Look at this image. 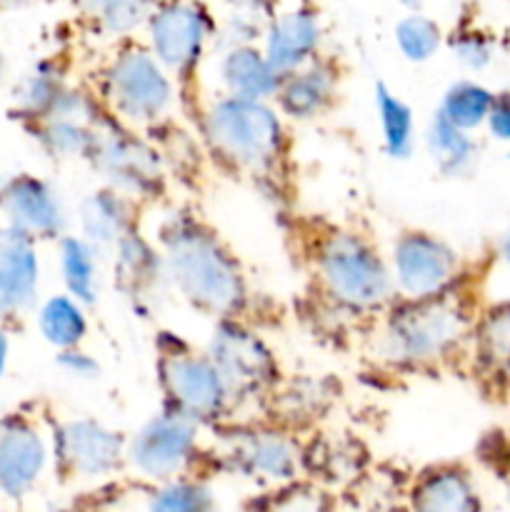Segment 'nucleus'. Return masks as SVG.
<instances>
[{"label":"nucleus","instance_id":"obj_7","mask_svg":"<svg viewBox=\"0 0 510 512\" xmlns=\"http://www.w3.org/2000/svg\"><path fill=\"white\" fill-rule=\"evenodd\" d=\"M88 163L108 188L138 200L158 198L165 185L163 158L153 143L140 138L138 128L120 123L105 113L95 123Z\"/></svg>","mask_w":510,"mask_h":512},{"label":"nucleus","instance_id":"obj_9","mask_svg":"<svg viewBox=\"0 0 510 512\" xmlns=\"http://www.w3.org/2000/svg\"><path fill=\"white\" fill-rule=\"evenodd\" d=\"M205 353L228 383L235 405L270 398L278 390V358L243 318L215 320Z\"/></svg>","mask_w":510,"mask_h":512},{"label":"nucleus","instance_id":"obj_11","mask_svg":"<svg viewBox=\"0 0 510 512\" xmlns=\"http://www.w3.org/2000/svg\"><path fill=\"white\" fill-rule=\"evenodd\" d=\"M198 435L200 425L195 420L163 405V410L125 443V458L145 478L168 480L193 460Z\"/></svg>","mask_w":510,"mask_h":512},{"label":"nucleus","instance_id":"obj_21","mask_svg":"<svg viewBox=\"0 0 510 512\" xmlns=\"http://www.w3.org/2000/svg\"><path fill=\"white\" fill-rule=\"evenodd\" d=\"M35 323H38V333L55 353L70 348H80L88 338L90 320H88V305L75 300L73 295L58 293L45 298L35 308Z\"/></svg>","mask_w":510,"mask_h":512},{"label":"nucleus","instance_id":"obj_30","mask_svg":"<svg viewBox=\"0 0 510 512\" xmlns=\"http://www.w3.org/2000/svg\"><path fill=\"white\" fill-rule=\"evenodd\" d=\"M475 358L490 373H510V300L485 310L473 323Z\"/></svg>","mask_w":510,"mask_h":512},{"label":"nucleus","instance_id":"obj_34","mask_svg":"<svg viewBox=\"0 0 510 512\" xmlns=\"http://www.w3.org/2000/svg\"><path fill=\"white\" fill-rule=\"evenodd\" d=\"M213 500L198 483H168L155 493L150 512H210Z\"/></svg>","mask_w":510,"mask_h":512},{"label":"nucleus","instance_id":"obj_43","mask_svg":"<svg viewBox=\"0 0 510 512\" xmlns=\"http://www.w3.org/2000/svg\"><path fill=\"white\" fill-rule=\"evenodd\" d=\"M20 3V0H0V8H5V5H15Z\"/></svg>","mask_w":510,"mask_h":512},{"label":"nucleus","instance_id":"obj_22","mask_svg":"<svg viewBox=\"0 0 510 512\" xmlns=\"http://www.w3.org/2000/svg\"><path fill=\"white\" fill-rule=\"evenodd\" d=\"M423 143L438 173L445 178H463L478 160V143H475L473 133L448 123L438 110L425 125Z\"/></svg>","mask_w":510,"mask_h":512},{"label":"nucleus","instance_id":"obj_1","mask_svg":"<svg viewBox=\"0 0 510 512\" xmlns=\"http://www.w3.org/2000/svg\"><path fill=\"white\" fill-rule=\"evenodd\" d=\"M165 280L175 293L213 320L243 318L250 303L245 270L233 250L198 215L173 210L155 233Z\"/></svg>","mask_w":510,"mask_h":512},{"label":"nucleus","instance_id":"obj_38","mask_svg":"<svg viewBox=\"0 0 510 512\" xmlns=\"http://www.w3.org/2000/svg\"><path fill=\"white\" fill-rule=\"evenodd\" d=\"M230 10H245V13L263 15V18H270V15L278 10L280 0H223Z\"/></svg>","mask_w":510,"mask_h":512},{"label":"nucleus","instance_id":"obj_46","mask_svg":"<svg viewBox=\"0 0 510 512\" xmlns=\"http://www.w3.org/2000/svg\"><path fill=\"white\" fill-rule=\"evenodd\" d=\"M508 158H510V153H508Z\"/></svg>","mask_w":510,"mask_h":512},{"label":"nucleus","instance_id":"obj_15","mask_svg":"<svg viewBox=\"0 0 510 512\" xmlns=\"http://www.w3.org/2000/svg\"><path fill=\"white\" fill-rule=\"evenodd\" d=\"M38 240L13 225H0V318L18 320L40 300Z\"/></svg>","mask_w":510,"mask_h":512},{"label":"nucleus","instance_id":"obj_44","mask_svg":"<svg viewBox=\"0 0 510 512\" xmlns=\"http://www.w3.org/2000/svg\"><path fill=\"white\" fill-rule=\"evenodd\" d=\"M508 498H510V490H508Z\"/></svg>","mask_w":510,"mask_h":512},{"label":"nucleus","instance_id":"obj_29","mask_svg":"<svg viewBox=\"0 0 510 512\" xmlns=\"http://www.w3.org/2000/svg\"><path fill=\"white\" fill-rule=\"evenodd\" d=\"M495 93L488 88V85L478 83V80H455L445 88L443 98H440L438 113L443 115L448 123L458 125L460 130H468V133H475V130L485 128L488 123L490 108H493Z\"/></svg>","mask_w":510,"mask_h":512},{"label":"nucleus","instance_id":"obj_24","mask_svg":"<svg viewBox=\"0 0 510 512\" xmlns=\"http://www.w3.org/2000/svg\"><path fill=\"white\" fill-rule=\"evenodd\" d=\"M93 243L83 235H68L58 240V270L65 293L93 308L100 295V263Z\"/></svg>","mask_w":510,"mask_h":512},{"label":"nucleus","instance_id":"obj_8","mask_svg":"<svg viewBox=\"0 0 510 512\" xmlns=\"http://www.w3.org/2000/svg\"><path fill=\"white\" fill-rule=\"evenodd\" d=\"M143 33L160 65L175 80H188L213 50L218 20L203 0H158Z\"/></svg>","mask_w":510,"mask_h":512},{"label":"nucleus","instance_id":"obj_37","mask_svg":"<svg viewBox=\"0 0 510 512\" xmlns=\"http://www.w3.org/2000/svg\"><path fill=\"white\" fill-rule=\"evenodd\" d=\"M488 133L500 143H510V90L495 93L493 108H490L488 123H485Z\"/></svg>","mask_w":510,"mask_h":512},{"label":"nucleus","instance_id":"obj_20","mask_svg":"<svg viewBox=\"0 0 510 512\" xmlns=\"http://www.w3.org/2000/svg\"><path fill=\"white\" fill-rule=\"evenodd\" d=\"M135 210H138V203L133 198L103 185V188L85 195L83 203H80V235L98 250L113 248L125 233L138 228L135 225Z\"/></svg>","mask_w":510,"mask_h":512},{"label":"nucleus","instance_id":"obj_14","mask_svg":"<svg viewBox=\"0 0 510 512\" xmlns=\"http://www.w3.org/2000/svg\"><path fill=\"white\" fill-rule=\"evenodd\" d=\"M323 35V20L318 10L308 3H298L290 8H278L265 20L260 48L280 75H288L320 58Z\"/></svg>","mask_w":510,"mask_h":512},{"label":"nucleus","instance_id":"obj_27","mask_svg":"<svg viewBox=\"0 0 510 512\" xmlns=\"http://www.w3.org/2000/svg\"><path fill=\"white\" fill-rule=\"evenodd\" d=\"M235 458L250 470V473L268 475V478H290L298 465L295 445L285 435L273 430H258L248 433L235 445Z\"/></svg>","mask_w":510,"mask_h":512},{"label":"nucleus","instance_id":"obj_12","mask_svg":"<svg viewBox=\"0 0 510 512\" xmlns=\"http://www.w3.org/2000/svg\"><path fill=\"white\" fill-rule=\"evenodd\" d=\"M0 213L5 215V223L38 243L60 240L68 228V213L58 188L33 173H15L0 180Z\"/></svg>","mask_w":510,"mask_h":512},{"label":"nucleus","instance_id":"obj_4","mask_svg":"<svg viewBox=\"0 0 510 512\" xmlns=\"http://www.w3.org/2000/svg\"><path fill=\"white\" fill-rule=\"evenodd\" d=\"M313 270L330 303L350 315L380 313L398 298L388 258L355 230L333 228L320 235Z\"/></svg>","mask_w":510,"mask_h":512},{"label":"nucleus","instance_id":"obj_23","mask_svg":"<svg viewBox=\"0 0 510 512\" xmlns=\"http://www.w3.org/2000/svg\"><path fill=\"white\" fill-rule=\"evenodd\" d=\"M375 113L380 123V140L388 158L408 160L418 145V123L415 110L405 103L385 80H378L373 88Z\"/></svg>","mask_w":510,"mask_h":512},{"label":"nucleus","instance_id":"obj_42","mask_svg":"<svg viewBox=\"0 0 510 512\" xmlns=\"http://www.w3.org/2000/svg\"><path fill=\"white\" fill-rule=\"evenodd\" d=\"M5 70H8V63H5V55H3V53H0V80H3Z\"/></svg>","mask_w":510,"mask_h":512},{"label":"nucleus","instance_id":"obj_31","mask_svg":"<svg viewBox=\"0 0 510 512\" xmlns=\"http://www.w3.org/2000/svg\"><path fill=\"white\" fill-rule=\"evenodd\" d=\"M28 128L40 150L55 160H88L90 148H93L95 125L65 118H43L28 123Z\"/></svg>","mask_w":510,"mask_h":512},{"label":"nucleus","instance_id":"obj_17","mask_svg":"<svg viewBox=\"0 0 510 512\" xmlns=\"http://www.w3.org/2000/svg\"><path fill=\"white\" fill-rule=\"evenodd\" d=\"M338 85V65L320 55L313 63L280 78V88L273 103L285 120L308 123L333 108L335 98H338Z\"/></svg>","mask_w":510,"mask_h":512},{"label":"nucleus","instance_id":"obj_32","mask_svg":"<svg viewBox=\"0 0 510 512\" xmlns=\"http://www.w3.org/2000/svg\"><path fill=\"white\" fill-rule=\"evenodd\" d=\"M393 40L398 53L403 55L408 63H428L438 55V50L443 48L445 33L440 28L438 20H433L430 15H425L423 10H408L403 18L395 23L393 28Z\"/></svg>","mask_w":510,"mask_h":512},{"label":"nucleus","instance_id":"obj_25","mask_svg":"<svg viewBox=\"0 0 510 512\" xmlns=\"http://www.w3.org/2000/svg\"><path fill=\"white\" fill-rule=\"evenodd\" d=\"M68 75L58 58H43L15 83L13 105L15 113L25 120H43L53 110L55 100L68 88Z\"/></svg>","mask_w":510,"mask_h":512},{"label":"nucleus","instance_id":"obj_45","mask_svg":"<svg viewBox=\"0 0 510 512\" xmlns=\"http://www.w3.org/2000/svg\"><path fill=\"white\" fill-rule=\"evenodd\" d=\"M0 495H3V490H0Z\"/></svg>","mask_w":510,"mask_h":512},{"label":"nucleus","instance_id":"obj_16","mask_svg":"<svg viewBox=\"0 0 510 512\" xmlns=\"http://www.w3.org/2000/svg\"><path fill=\"white\" fill-rule=\"evenodd\" d=\"M50 460V443L30 418L10 413L0 418V490L8 498H23Z\"/></svg>","mask_w":510,"mask_h":512},{"label":"nucleus","instance_id":"obj_10","mask_svg":"<svg viewBox=\"0 0 510 512\" xmlns=\"http://www.w3.org/2000/svg\"><path fill=\"white\" fill-rule=\"evenodd\" d=\"M398 298H433L455 288L460 278V255L448 240L428 230H403L388 255Z\"/></svg>","mask_w":510,"mask_h":512},{"label":"nucleus","instance_id":"obj_2","mask_svg":"<svg viewBox=\"0 0 510 512\" xmlns=\"http://www.w3.org/2000/svg\"><path fill=\"white\" fill-rule=\"evenodd\" d=\"M378 335V353L395 368H428L448 360L473 333V315L455 288L433 298L390 303Z\"/></svg>","mask_w":510,"mask_h":512},{"label":"nucleus","instance_id":"obj_18","mask_svg":"<svg viewBox=\"0 0 510 512\" xmlns=\"http://www.w3.org/2000/svg\"><path fill=\"white\" fill-rule=\"evenodd\" d=\"M110 250H113L115 285L125 298L133 300V308H143L145 303H150V295L168 283L158 245L133 228Z\"/></svg>","mask_w":510,"mask_h":512},{"label":"nucleus","instance_id":"obj_13","mask_svg":"<svg viewBox=\"0 0 510 512\" xmlns=\"http://www.w3.org/2000/svg\"><path fill=\"white\" fill-rule=\"evenodd\" d=\"M128 440L93 418H70L53 428L50 453L65 473L98 478L118 468Z\"/></svg>","mask_w":510,"mask_h":512},{"label":"nucleus","instance_id":"obj_26","mask_svg":"<svg viewBox=\"0 0 510 512\" xmlns=\"http://www.w3.org/2000/svg\"><path fill=\"white\" fill-rule=\"evenodd\" d=\"M415 512H480V500L468 475L440 468L425 475L413 493Z\"/></svg>","mask_w":510,"mask_h":512},{"label":"nucleus","instance_id":"obj_41","mask_svg":"<svg viewBox=\"0 0 510 512\" xmlns=\"http://www.w3.org/2000/svg\"><path fill=\"white\" fill-rule=\"evenodd\" d=\"M405 10H423L425 0H398Z\"/></svg>","mask_w":510,"mask_h":512},{"label":"nucleus","instance_id":"obj_39","mask_svg":"<svg viewBox=\"0 0 510 512\" xmlns=\"http://www.w3.org/2000/svg\"><path fill=\"white\" fill-rule=\"evenodd\" d=\"M8 360H10V335L8 330L0 325V378H3L5 370H8Z\"/></svg>","mask_w":510,"mask_h":512},{"label":"nucleus","instance_id":"obj_19","mask_svg":"<svg viewBox=\"0 0 510 512\" xmlns=\"http://www.w3.org/2000/svg\"><path fill=\"white\" fill-rule=\"evenodd\" d=\"M218 83L220 93L238 95V98L275 100L283 75L268 63L260 43L235 45L218 50Z\"/></svg>","mask_w":510,"mask_h":512},{"label":"nucleus","instance_id":"obj_28","mask_svg":"<svg viewBox=\"0 0 510 512\" xmlns=\"http://www.w3.org/2000/svg\"><path fill=\"white\" fill-rule=\"evenodd\" d=\"M155 3L158 0H78V8L98 33L128 40L145 28Z\"/></svg>","mask_w":510,"mask_h":512},{"label":"nucleus","instance_id":"obj_6","mask_svg":"<svg viewBox=\"0 0 510 512\" xmlns=\"http://www.w3.org/2000/svg\"><path fill=\"white\" fill-rule=\"evenodd\" d=\"M170 345L158 340V383L163 390V405L195 420L210 425L223 420L235 410L228 383L215 368L208 353H198L188 343H180L173 333H163Z\"/></svg>","mask_w":510,"mask_h":512},{"label":"nucleus","instance_id":"obj_40","mask_svg":"<svg viewBox=\"0 0 510 512\" xmlns=\"http://www.w3.org/2000/svg\"><path fill=\"white\" fill-rule=\"evenodd\" d=\"M498 258H500V263H503V268L508 270V275H510V230L503 235V238H500Z\"/></svg>","mask_w":510,"mask_h":512},{"label":"nucleus","instance_id":"obj_35","mask_svg":"<svg viewBox=\"0 0 510 512\" xmlns=\"http://www.w3.org/2000/svg\"><path fill=\"white\" fill-rule=\"evenodd\" d=\"M263 15L245 13V10H230V18L223 25H218V35H215L213 50L235 48V45H253L260 43L265 30Z\"/></svg>","mask_w":510,"mask_h":512},{"label":"nucleus","instance_id":"obj_5","mask_svg":"<svg viewBox=\"0 0 510 512\" xmlns=\"http://www.w3.org/2000/svg\"><path fill=\"white\" fill-rule=\"evenodd\" d=\"M178 85L145 43L123 40L100 70L98 98L105 113L130 128H153L175 105Z\"/></svg>","mask_w":510,"mask_h":512},{"label":"nucleus","instance_id":"obj_36","mask_svg":"<svg viewBox=\"0 0 510 512\" xmlns=\"http://www.w3.org/2000/svg\"><path fill=\"white\" fill-rule=\"evenodd\" d=\"M55 365H58L60 373L70 380H80V383H88L100 375V363L90 353H85L83 345L80 348L60 350L55 355Z\"/></svg>","mask_w":510,"mask_h":512},{"label":"nucleus","instance_id":"obj_33","mask_svg":"<svg viewBox=\"0 0 510 512\" xmlns=\"http://www.w3.org/2000/svg\"><path fill=\"white\" fill-rule=\"evenodd\" d=\"M448 48L453 58L473 73L490 68L495 53H498V43L493 35L478 25H460L458 30H453L448 38Z\"/></svg>","mask_w":510,"mask_h":512},{"label":"nucleus","instance_id":"obj_3","mask_svg":"<svg viewBox=\"0 0 510 512\" xmlns=\"http://www.w3.org/2000/svg\"><path fill=\"white\" fill-rule=\"evenodd\" d=\"M210 153L248 175H273L288 155V128L273 100L220 93L200 113Z\"/></svg>","mask_w":510,"mask_h":512}]
</instances>
